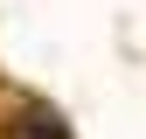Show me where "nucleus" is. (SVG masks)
I'll list each match as a JSON object with an SVG mask.
<instances>
[{"label":"nucleus","instance_id":"1","mask_svg":"<svg viewBox=\"0 0 146 139\" xmlns=\"http://www.w3.org/2000/svg\"><path fill=\"white\" fill-rule=\"evenodd\" d=\"M0 139H70V125L49 111V104H21V111L7 118V132H0Z\"/></svg>","mask_w":146,"mask_h":139}]
</instances>
